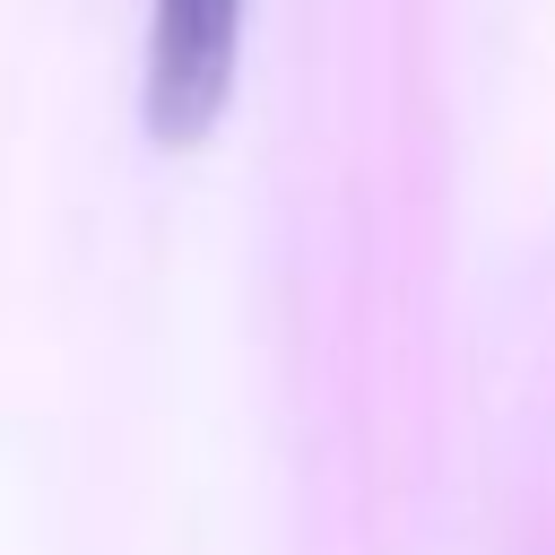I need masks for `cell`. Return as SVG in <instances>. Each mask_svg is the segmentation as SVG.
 Returning <instances> with one entry per match:
<instances>
[{"instance_id": "cell-1", "label": "cell", "mask_w": 555, "mask_h": 555, "mask_svg": "<svg viewBox=\"0 0 555 555\" xmlns=\"http://www.w3.org/2000/svg\"><path fill=\"white\" fill-rule=\"evenodd\" d=\"M243 0H147V121L191 139L234 87Z\"/></svg>"}]
</instances>
